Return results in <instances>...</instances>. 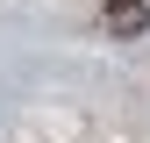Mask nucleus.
Here are the masks:
<instances>
[{
    "label": "nucleus",
    "instance_id": "f257e3e1",
    "mask_svg": "<svg viewBox=\"0 0 150 143\" xmlns=\"http://www.w3.org/2000/svg\"><path fill=\"white\" fill-rule=\"evenodd\" d=\"M107 29H115V36H143L150 29V7H143V0H107Z\"/></svg>",
    "mask_w": 150,
    "mask_h": 143
}]
</instances>
